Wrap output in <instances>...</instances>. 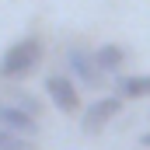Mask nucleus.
Listing matches in <instances>:
<instances>
[{"label":"nucleus","mask_w":150,"mask_h":150,"mask_svg":"<svg viewBox=\"0 0 150 150\" xmlns=\"http://www.w3.org/2000/svg\"><path fill=\"white\" fill-rule=\"evenodd\" d=\"M11 101H14V105H21L25 112H32L35 119L42 115V101H38V98H32L28 91H14V94H11Z\"/></svg>","instance_id":"6e6552de"},{"label":"nucleus","mask_w":150,"mask_h":150,"mask_svg":"<svg viewBox=\"0 0 150 150\" xmlns=\"http://www.w3.org/2000/svg\"><path fill=\"white\" fill-rule=\"evenodd\" d=\"M0 129L21 133V136H35L38 133V119L32 112H25L21 105H14V101H0Z\"/></svg>","instance_id":"39448f33"},{"label":"nucleus","mask_w":150,"mask_h":150,"mask_svg":"<svg viewBox=\"0 0 150 150\" xmlns=\"http://www.w3.org/2000/svg\"><path fill=\"white\" fill-rule=\"evenodd\" d=\"M94 59H98V67H101L105 74H119V67L126 63V49H122L119 42H105V45L94 49Z\"/></svg>","instance_id":"0eeeda50"},{"label":"nucleus","mask_w":150,"mask_h":150,"mask_svg":"<svg viewBox=\"0 0 150 150\" xmlns=\"http://www.w3.org/2000/svg\"><path fill=\"white\" fill-rule=\"evenodd\" d=\"M140 143H143V147H150V133H143V136H140Z\"/></svg>","instance_id":"1a4fd4ad"},{"label":"nucleus","mask_w":150,"mask_h":150,"mask_svg":"<svg viewBox=\"0 0 150 150\" xmlns=\"http://www.w3.org/2000/svg\"><path fill=\"white\" fill-rule=\"evenodd\" d=\"M122 94L115 91V94H105V98H98V101H91L87 108H84V119H80V129L84 133H101L108 122H112L115 115H119V108H122Z\"/></svg>","instance_id":"7ed1b4c3"},{"label":"nucleus","mask_w":150,"mask_h":150,"mask_svg":"<svg viewBox=\"0 0 150 150\" xmlns=\"http://www.w3.org/2000/svg\"><path fill=\"white\" fill-rule=\"evenodd\" d=\"M45 56V45L38 35H28V38H18L14 45L4 49L0 56V80H25V77L35 70Z\"/></svg>","instance_id":"f257e3e1"},{"label":"nucleus","mask_w":150,"mask_h":150,"mask_svg":"<svg viewBox=\"0 0 150 150\" xmlns=\"http://www.w3.org/2000/svg\"><path fill=\"white\" fill-rule=\"evenodd\" d=\"M115 91L122 98H150V74H122V77H115Z\"/></svg>","instance_id":"423d86ee"},{"label":"nucleus","mask_w":150,"mask_h":150,"mask_svg":"<svg viewBox=\"0 0 150 150\" xmlns=\"http://www.w3.org/2000/svg\"><path fill=\"white\" fill-rule=\"evenodd\" d=\"M45 94H49V101H52L63 115L80 112V94H77V84H74L67 74H49V77H45Z\"/></svg>","instance_id":"20e7f679"},{"label":"nucleus","mask_w":150,"mask_h":150,"mask_svg":"<svg viewBox=\"0 0 150 150\" xmlns=\"http://www.w3.org/2000/svg\"><path fill=\"white\" fill-rule=\"evenodd\" d=\"M67 67L77 80H84V87H101V80H105V70L98 67V59L87 45H70L67 49Z\"/></svg>","instance_id":"f03ea898"}]
</instances>
